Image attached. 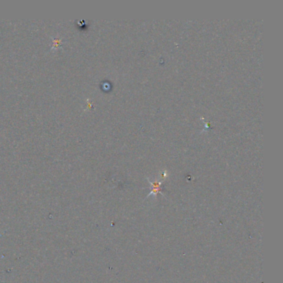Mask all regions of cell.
<instances>
[{"label": "cell", "instance_id": "6da1fadb", "mask_svg": "<svg viewBox=\"0 0 283 283\" xmlns=\"http://www.w3.org/2000/svg\"><path fill=\"white\" fill-rule=\"evenodd\" d=\"M151 185H152V191L150 192V193H154V194H157L158 193L160 192V182H154V183H150Z\"/></svg>", "mask_w": 283, "mask_h": 283}]
</instances>
